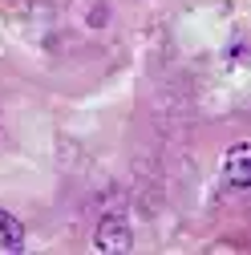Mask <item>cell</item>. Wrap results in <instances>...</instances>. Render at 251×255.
<instances>
[{
    "label": "cell",
    "mask_w": 251,
    "mask_h": 255,
    "mask_svg": "<svg viewBox=\"0 0 251 255\" xmlns=\"http://www.w3.org/2000/svg\"><path fill=\"white\" fill-rule=\"evenodd\" d=\"M93 243L106 255H126L134 247V231H130V223H126V215H106L98 223V231H93Z\"/></svg>",
    "instance_id": "cell-1"
},
{
    "label": "cell",
    "mask_w": 251,
    "mask_h": 255,
    "mask_svg": "<svg viewBox=\"0 0 251 255\" xmlns=\"http://www.w3.org/2000/svg\"><path fill=\"white\" fill-rule=\"evenodd\" d=\"M223 178H227V186H235V190H247V186H251V146H247V142H235V146L227 150Z\"/></svg>",
    "instance_id": "cell-2"
},
{
    "label": "cell",
    "mask_w": 251,
    "mask_h": 255,
    "mask_svg": "<svg viewBox=\"0 0 251 255\" xmlns=\"http://www.w3.org/2000/svg\"><path fill=\"white\" fill-rule=\"evenodd\" d=\"M0 243H4L8 251H20L24 247V223L16 215H8L4 207H0Z\"/></svg>",
    "instance_id": "cell-3"
}]
</instances>
